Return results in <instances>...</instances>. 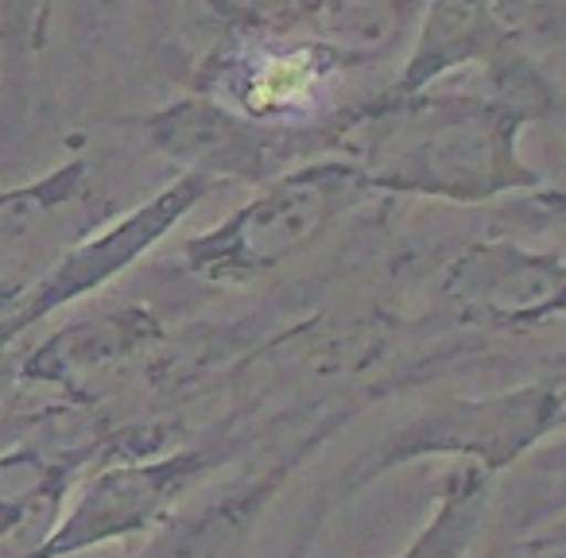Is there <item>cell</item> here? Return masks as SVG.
<instances>
[{"mask_svg":"<svg viewBox=\"0 0 566 558\" xmlns=\"http://www.w3.org/2000/svg\"><path fill=\"white\" fill-rule=\"evenodd\" d=\"M566 423V396L551 385H524L512 392L478 396V400H439L419 415L388 431L373 450L354 457L346 473L326 493V508L354 501L361 488L403 465L427 457H454L489 470L493 477L532 457L558 427Z\"/></svg>","mask_w":566,"mask_h":558,"instance_id":"6da1fadb","label":"cell"},{"mask_svg":"<svg viewBox=\"0 0 566 558\" xmlns=\"http://www.w3.org/2000/svg\"><path fill=\"white\" fill-rule=\"evenodd\" d=\"M233 454V446H195L105 465L82 485L66 516L24 558H74L82 550L151 531L171 516L182 496H190V488L202 485Z\"/></svg>","mask_w":566,"mask_h":558,"instance_id":"7a4b0ae2","label":"cell"},{"mask_svg":"<svg viewBox=\"0 0 566 558\" xmlns=\"http://www.w3.org/2000/svg\"><path fill=\"white\" fill-rule=\"evenodd\" d=\"M342 187L346 179L338 175H315L275 190L206 244L202 264L210 272H256L275 264L331 221V213L342 206Z\"/></svg>","mask_w":566,"mask_h":558,"instance_id":"3957f363","label":"cell"},{"mask_svg":"<svg viewBox=\"0 0 566 558\" xmlns=\"http://www.w3.org/2000/svg\"><path fill=\"white\" fill-rule=\"evenodd\" d=\"M496 508V477L473 462L442 473L439 501L396 558H470Z\"/></svg>","mask_w":566,"mask_h":558,"instance_id":"277c9868","label":"cell"},{"mask_svg":"<svg viewBox=\"0 0 566 558\" xmlns=\"http://www.w3.org/2000/svg\"><path fill=\"white\" fill-rule=\"evenodd\" d=\"M94 450H78V454L51 457L43 450L17 446L9 454H0V527L17 531L28 519H35L40 508H55L90 462Z\"/></svg>","mask_w":566,"mask_h":558,"instance_id":"5b68a950","label":"cell"},{"mask_svg":"<svg viewBox=\"0 0 566 558\" xmlns=\"http://www.w3.org/2000/svg\"><path fill=\"white\" fill-rule=\"evenodd\" d=\"M465 307H478L493 323H512V318L539 315L543 307L566 303V275L551 272L539 264H520L516 272H504V284L496 280H458Z\"/></svg>","mask_w":566,"mask_h":558,"instance_id":"8992f818","label":"cell"},{"mask_svg":"<svg viewBox=\"0 0 566 558\" xmlns=\"http://www.w3.org/2000/svg\"><path fill=\"white\" fill-rule=\"evenodd\" d=\"M527 470H532L535 481L547 485L551 496H558V516H566V439L558 442H543L532 457H527Z\"/></svg>","mask_w":566,"mask_h":558,"instance_id":"52a82bcc","label":"cell"},{"mask_svg":"<svg viewBox=\"0 0 566 558\" xmlns=\"http://www.w3.org/2000/svg\"><path fill=\"white\" fill-rule=\"evenodd\" d=\"M307 86H311V71L303 63H275L272 71L260 78L256 94L272 97L275 105H292L295 94H303Z\"/></svg>","mask_w":566,"mask_h":558,"instance_id":"ba28073f","label":"cell"},{"mask_svg":"<svg viewBox=\"0 0 566 558\" xmlns=\"http://www.w3.org/2000/svg\"><path fill=\"white\" fill-rule=\"evenodd\" d=\"M520 550H524V558H566V516H555L551 524L535 527Z\"/></svg>","mask_w":566,"mask_h":558,"instance_id":"9c48e42d","label":"cell"},{"mask_svg":"<svg viewBox=\"0 0 566 558\" xmlns=\"http://www.w3.org/2000/svg\"><path fill=\"white\" fill-rule=\"evenodd\" d=\"M4 535H9V531H4V527H0V539H4Z\"/></svg>","mask_w":566,"mask_h":558,"instance_id":"30bf717a","label":"cell"}]
</instances>
